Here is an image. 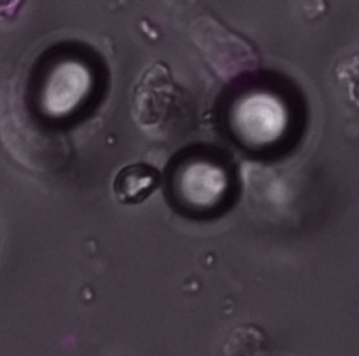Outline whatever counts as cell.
Masks as SVG:
<instances>
[{
	"mask_svg": "<svg viewBox=\"0 0 359 356\" xmlns=\"http://www.w3.org/2000/svg\"><path fill=\"white\" fill-rule=\"evenodd\" d=\"M92 86V73L84 63L71 59L61 61L46 78L40 104L48 117H65L83 103Z\"/></svg>",
	"mask_w": 359,
	"mask_h": 356,
	"instance_id": "7a4b0ae2",
	"label": "cell"
},
{
	"mask_svg": "<svg viewBox=\"0 0 359 356\" xmlns=\"http://www.w3.org/2000/svg\"><path fill=\"white\" fill-rule=\"evenodd\" d=\"M232 123L238 136L248 144H270L286 130V109L276 97L255 93L238 101L232 111Z\"/></svg>",
	"mask_w": 359,
	"mask_h": 356,
	"instance_id": "6da1fadb",
	"label": "cell"
},
{
	"mask_svg": "<svg viewBox=\"0 0 359 356\" xmlns=\"http://www.w3.org/2000/svg\"><path fill=\"white\" fill-rule=\"evenodd\" d=\"M160 174L149 164L137 163L120 170L114 181V193L120 203H141L159 185Z\"/></svg>",
	"mask_w": 359,
	"mask_h": 356,
	"instance_id": "277c9868",
	"label": "cell"
},
{
	"mask_svg": "<svg viewBox=\"0 0 359 356\" xmlns=\"http://www.w3.org/2000/svg\"><path fill=\"white\" fill-rule=\"evenodd\" d=\"M178 189L180 195L189 205L210 207L225 195L228 177L223 168L210 162H192L182 170Z\"/></svg>",
	"mask_w": 359,
	"mask_h": 356,
	"instance_id": "3957f363",
	"label": "cell"
}]
</instances>
